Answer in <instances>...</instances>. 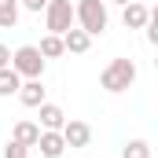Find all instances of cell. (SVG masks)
Segmentation results:
<instances>
[{
  "instance_id": "obj_1",
  "label": "cell",
  "mask_w": 158,
  "mask_h": 158,
  "mask_svg": "<svg viewBox=\"0 0 158 158\" xmlns=\"http://www.w3.org/2000/svg\"><path fill=\"white\" fill-rule=\"evenodd\" d=\"M74 22H77V30H85L88 37H99L107 30V22H110L107 0H77L74 4Z\"/></svg>"
},
{
  "instance_id": "obj_2",
  "label": "cell",
  "mask_w": 158,
  "mask_h": 158,
  "mask_svg": "<svg viewBox=\"0 0 158 158\" xmlns=\"http://www.w3.org/2000/svg\"><path fill=\"white\" fill-rule=\"evenodd\" d=\"M132 81H136V63L132 59H110L107 70L99 74V85L107 92H125V88H132Z\"/></svg>"
},
{
  "instance_id": "obj_3",
  "label": "cell",
  "mask_w": 158,
  "mask_h": 158,
  "mask_svg": "<svg viewBox=\"0 0 158 158\" xmlns=\"http://www.w3.org/2000/svg\"><path fill=\"white\" fill-rule=\"evenodd\" d=\"M11 70L19 74V77L33 81L44 74V55L37 52V44H22V48H15L11 52Z\"/></svg>"
},
{
  "instance_id": "obj_4",
  "label": "cell",
  "mask_w": 158,
  "mask_h": 158,
  "mask_svg": "<svg viewBox=\"0 0 158 158\" xmlns=\"http://www.w3.org/2000/svg\"><path fill=\"white\" fill-rule=\"evenodd\" d=\"M44 26H48V33H66L70 26H77L74 22V4L70 0H48L44 4Z\"/></svg>"
},
{
  "instance_id": "obj_5",
  "label": "cell",
  "mask_w": 158,
  "mask_h": 158,
  "mask_svg": "<svg viewBox=\"0 0 158 158\" xmlns=\"http://www.w3.org/2000/svg\"><path fill=\"white\" fill-rule=\"evenodd\" d=\"M59 136H63V143L66 147H88V140H92V129H88V121H77V118H70V121H63V129H59Z\"/></svg>"
},
{
  "instance_id": "obj_6",
  "label": "cell",
  "mask_w": 158,
  "mask_h": 158,
  "mask_svg": "<svg viewBox=\"0 0 158 158\" xmlns=\"http://www.w3.org/2000/svg\"><path fill=\"white\" fill-rule=\"evenodd\" d=\"M37 147L44 158H63V151H66V143H63V136L59 132H52V129H40V136H37Z\"/></svg>"
},
{
  "instance_id": "obj_7",
  "label": "cell",
  "mask_w": 158,
  "mask_h": 158,
  "mask_svg": "<svg viewBox=\"0 0 158 158\" xmlns=\"http://www.w3.org/2000/svg\"><path fill=\"white\" fill-rule=\"evenodd\" d=\"M147 19H151V7H147V4H140V0L125 4V11H121L125 30H143V26H147Z\"/></svg>"
},
{
  "instance_id": "obj_8",
  "label": "cell",
  "mask_w": 158,
  "mask_h": 158,
  "mask_svg": "<svg viewBox=\"0 0 158 158\" xmlns=\"http://www.w3.org/2000/svg\"><path fill=\"white\" fill-rule=\"evenodd\" d=\"M15 96L22 99V107H40V103H44V85H40V77H33V81H22Z\"/></svg>"
},
{
  "instance_id": "obj_9",
  "label": "cell",
  "mask_w": 158,
  "mask_h": 158,
  "mask_svg": "<svg viewBox=\"0 0 158 158\" xmlns=\"http://www.w3.org/2000/svg\"><path fill=\"white\" fill-rule=\"evenodd\" d=\"M63 48L74 52V55H85V52L92 48V37H88L85 30H77V26H70V30L63 33Z\"/></svg>"
},
{
  "instance_id": "obj_10",
  "label": "cell",
  "mask_w": 158,
  "mask_h": 158,
  "mask_svg": "<svg viewBox=\"0 0 158 158\" xmlns=\"http://www.w3.org/2000/svg\"><path fill=\"white\" fill-rule=\"evenodd\" d=\"M37 110H40V129H52V132H59V129H63V121H66L63 107H55V103H48V99H44Z\"/></svg>"
},
{
  "instance_id": "obj_11",
  "label": "cell",
  "mask_w": 158,
  "mask_h": 158,
  "mask_svg": "<svg viewBox=\"0 0 158 158\" xmlns=\"http://www.w3.org/2000/svg\"><path fill=\"white\" fill-rule=\"evenodd\" d=\"M40 136V125H33V121H15V132H11V140L15 143H22V147H33Z\"/></svg>"
},
{
  "instance_id": "obj_12",
  "label": "cell",
  "mask_w": 158,
  "mask_h": 158,
  "mask_svg": "<svg viewBox=\"0 0 158 158\" xmlns=\"http://www.w3.org/2000/svg\"><path fill=\"white\" fill-rule=\"evenodd\" d=\"M37 52L44 55V59H59V55H63L66 48H63V37H59V33H48V37H40Z\"/></svg>"
},
{
  "instance_id": "obj_13",
  "label": "cell",
  "mask_w": 158,
  "mask_h": 158,
  "mask_svg": "<svg viewBox=\"0 0 158 158\" xmlns=\"http://www.w3.org/2000/svg\"><path fill=\"white\" fill-rule=\"evenodd\" d=\"M19 22V0H0V30H15Z\"/></svg>"
},
{
  "instance_id": "obj_14",
  "label": "cell",
  "mask_w": 158,
  "mask_h": 158,
  "mask_svg": "<svg viewBox=\"0 0 158 158\" xmlns=\"http://www.w3.org/2000/svg\"><path fill=\"white\" fill-rule=\"evenodd\" d=\"M19 85H22V77H19L11 66H4V70H0V96H15V92H19Z\"/></svg>"
},
{
  "instance_id": "obj_15",
  "label": "cell",
  "mask_w": 158,
  "mask_h": 158,
  "mask_svg": "<svg viewBox=\"0 0 158 158\" xmlns=\"http://www.w3.org/2000/svg\"><path fill=\"white\" fill-rule=\"evenodd\" d=\"M121 158H151V143L147 140H129L121 147Z\"/></svg>"
},
{
  "instance_id": "obj_16",
  "label": "cell",
  "mask_w": 158,
  "mask_h": 158,
  "mask_svg": "<svg viewBox=\"0 0 158 158\" xmlns=\"http://www.w3.org/2000/svg\"><path fill=\"white\" fill-rule=\"evenodd\" d=\"M4 158H30V147H22V143L7 140V147H4Z\"/></svg>"
},
{
  "instance_id": "obj_17",
  "label": "cell",
  "mask_w": 158,
  "mask_h": 158,
  "mask_svg": "<svg viewBox=\"0 0 158 158\" xmlns=\"http://www.w3.org/2000/svg\"><path fill=\"white\" fill-rule=\"evenodd\" d=\"M44 4H48V0H22L26 11H44Z\"/></svg>"
},
{
  "instance_id": "obj_18",
  "label": "cell",
  "mask_w": 158,
  "mask_h": 158,
  "mask_svg": "<svg viewBox=\"0 0 158 158\" xmlns=\"http://www.w3.org/2000/svg\"><path fill=\"white\" fill-rule=\"evenodd\" d=\"M4 66H11V48L0 44V70H4Z\"/></svg>"
},
{
  "instance_id": "obj_19",
  "label": "cell",
  "mask_w": 158,
  "mask_h": 158,
  "mask_svg": "<svg viewBox=\"0 0 158 158\" xmlns=\"http://www.w3.org/2000/svg\"><path fill=\"white\" fill-rule=\"evenodd\" d=\"M110 4H121V7H125V4H132V0H110Z\"/></svg>"
}]
</instances>
